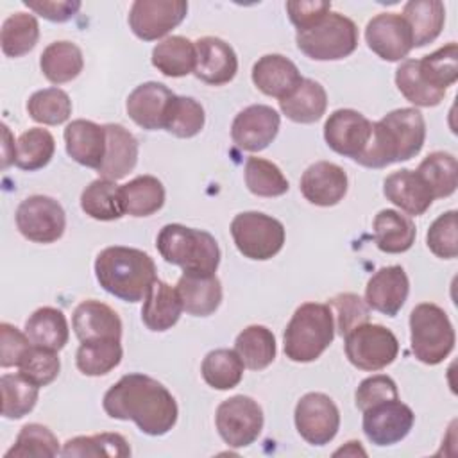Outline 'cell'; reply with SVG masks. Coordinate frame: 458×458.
<instances>
[{"mask_svg": "<svg viewBox=\"0 0 458 458\" xmlns=\"http://www.w3.org/2000/svg\"><path fill=\"white\" fill-rule=\"evenodd\" d=\"M104 411L116 420H132L141 433L166 435L177 422L179 408L168 388L145 374L122 376L102 399Z\"/></svg>", "mask_w": 458, "mask_h": 458, "instance_id": "obj_1", "label": "cell"}, {"mask_svg": "<svg viewBox=\"0 0 458 458\" xmlns=\"http://www.w3.org/2000/svg\"><path fill=\"white\" fill-rule=\"evenodd\" d=\"M426 140V122L419 109L401 107L372 123V134L363 154L354 159L367 168H385L388 165L415 157Z\"/></svg>", "mask_w": 458, "mask_h": 458, "instance_id": "obj_2", "label": "cell"}, {"mask_svg": "<svg viewBox=\"0 0 458 458\" xmlns=\"http://www.w3.org/2000/svg\"><path fill=\"white\" fill-rule=\"evenodd\" d=\"M95 277L111 295L125 301H143L157 279L154 259L134 247L113 245L98 252L95 259Z\"/></svg>", "mask_w": 458, "mask_h": 458, "instance_id": "obj_3", "label": "cell"}, {"mask_svg": "<svg viewBox=\"0 0 458 458\" xmlns=\"http://www.w3.org/2000/svg\"><path fill=\"white\" fill-rule=\"evenodd\" d=\"M156 247L166 263L184 274L213 276L220 265V247L213 234L182 224H166L156 238Z\"/></svg>", "mask_w": 458, "mask_h": 458, "instance_id": "obj_4", "label": "cell"}, {"mask_svg": "<svg viewBox=\"0 0 458 458\" xmlns=\"http://www.w3.org/2000/svg\"><path fill=\"white\" fill-rule=\"evenodd\" d=\"M335 338V320L331 308L322 302L301 304L283 335L286 358L297 363H310L331 345Z\"/></svg>", "mask_w": 458, "mask_h": 458, "instance_id": "obj_5", "label": "cell"}, {"mask_svg": "<svg viewBox=\"0 0 458 458\" xmlns=\"http://www.w3.org/2000/svg\"><path fill=\"white\" fill-rule=\"evenodd\" d=\"M456 335L447 313L433 304L420 302L410 313V344L413 356L426 365L442 363L454 349Z\"/></svg>", "mask_w": 458, "mask_h": 458, "instance_id": "obj_6", "label": "cell"}, {"mask_svg": "<svg viewBox=\"0 0 458 458\" xmlns=\"http://www.w3.org/2000/svg\"><path fill=\"white\" fill-rule=\"evenodd\" d=\"M297 48L315 61H338L358 47V27L342 13L331 11L315 27L297 32Z\"/></svg>", "mask_w": 458, "mask_h": 458, "instance_id": "obj_7", "label": "cell"}, {"mask_svg": "<svg viewBox=\"0 0 458 458\" xmlns=\"http://www.w3.org/2000/svg\"><path fill=\"white\" fill-rule=\"evenodd\" d=\"M231 236L240 254L256 261L274 258L284 245L283 224L261 211L236 215L231 222Z\"/></svg>", "mask_w": 458, "mask_h": 458, "instance_id": "obj_8", "label": "cell"}, {"mask_svg": "<svg viewBox=\"0 0 458 458\" xmlns=\"http://www.w3.org/2000/svg\"><path fill=\"white\" fill-rule=\"evenodd\" d=\"M344 349L347 360L360 370H381L390 365L399 352L395 335L381 324H360L345 335Z\"/></svg>", "mask_w": 458, "mask_h": 458, "instance_id": "obj_9", "label": "cell"}, {"mask_svg": "<svg viewBox=\"0 0 458 458\" xmlns=\"http://www.w3.org/2000/svg\"><path fill=\"white\" fill-rule=\"evenodd\" d=\"M215 424L229 447H247L263 429V410L249 395H233L218 404Z\"/></svg>", "mask_w": 458, "mask_h": 458, "instance_id": "obj_10", "label": "cell"}, {"mask_svg": "<svg viewBox=\"0 0 458 458\" xmlns=\"http://www.w3.org/2000/svg\"><path fill=\"white\" fill-rule=\"evenodd\" d=\"M16 227L23 238L34 243H54L66 229L63 206L47 195H30L16 208Z\"/></svg>", "mask_w": 458, "mask_h": 458, "instance_id": "obj_11", "label": "cell"}, {"mask_svg": "<svg viewBox=\"0 0 458 458\" xmlns=\"http://www.w3.org/2000/svg\"><path fill=\"white\" fill-rule=\"evenodd\" d=\"M295 428L310 445L329 444L340 428V411L335 401L322 392L304 394L295 406Z\"/></svg>", "mask_w": 458, "mask_h": 458, "instance_id": "obj_12", "label": "cell"}, {"mask_svg": "<svg viewBox=\"0 0 458 458\" xmlns=\"http://www.w3.org/2000/svg\"><path fill=\"white\" fill-rule=\"evenodd\" d=\"M188 13L184 0H136L129 9V27L143 41H156L175 29Z\"/></svg>", "mask_w": 458, "mask_h": 458, "instance_id": "obj_13", "label": "cell"}, {"mask_svg": "<svg viewBox=\"0 0 458 458\" xmlns=\"http://www.w3.org/2000/svg\"><path fill=\"white\" fill-rule=\"evenodd\" d=\"M415 415L411 408L397 399L377 403L363 411L361 428L369 442L385 447L406 438L413 428Z\"/></svg>", "mask_w": 458, "mask_h": 458, "instance_id": "obj_14", "label": "cell"}, {"mask_svg": "<svg viewBox=\"0 0 458 458\" xmlns=\"http://www.w3.org/2000/svg\"><path fill=\"white\" fill-rule=\"evenodd\" d=\"M365 41L377 57L388 63L404 61L413 48L411 30L399 13H379L370 18L365 27Z\"/></svg>", "mask_w": 458, "mask_h": 458, "instance_id": "obj_15", "label": "cell"}, {"mask_svg": "<svg viewBox=\"0 0 458 458\" xmlns=\"http://www.w3.org/2000/svg\"><path fill=\"white\" fill-rule=\"evenodd\" d=\"M372 122L354 109H336L324 123V140L331 150L358 159L369 145Z\"/></svg>", "mask_w": 458, "mask_h": 458, "instance_id": "obj_16", "label": "cell"}, {"mask_svg": "<svg viewBox=\"0 0 458 458\" xmlns=\"http://www.w3.org/2000/svg\"><path fill=\"white\" fill-rule=\"evenodd\" d=\"M279 125L281 116L274 107L252 104L234 116L231 123V138L238 148L259 152L276 140Z\"/></svg>", "mask_w": 458, "mask_h": 458, "instance_id": "obj_17", "label": "cell"}, {"mask_svg": "<svg viewBox=\"0 0 458 458\" xmlns=\"http://www.w3.org/2000/svg\"><path fill=\"white\" fill-rule=\"evenodd\" d=\"M177 95L161 82L148 81L136 86L125 102L129 118L147 131L165 129L166 114Z\"/></svg>", "mask_w": 458, "mask_h": 458, "instance_id": "obj_18", "label": "cell"}, {"mask_svg": "<svg viewBox=\"0 0 458 458\" xmlns=\"http://www.w3.org/2000/svg\"><path fill=\"white\" fill-rule=\"evenodd\" d=\"M195 77L211 86H222L234 79L238 72V57L234 48L216 38L204 36L195 41Z\"/></svg>", "mask_w": 458, "mask_h": 458, "instance_id": "obj_19", "label": "cell"}, {"mask_svg": "<svg viewBox=\"0 0 458 458\" xmlns=\"http://www.w3.org/2000/svg\"><path fill=\"white\" fill-rule=\"evenodd\" d=\"M299 186L310 204L329 208L345 197L349 179L345 170L336 163L317 161L304 170Z\"/></svg>", "mask_w": 458, "mask_h": 458, "instance_id": "obj_20", "label": "cell"}, {"mask_svg": "<svg viewBox=\"0 0 458 458\" xmlns=\"http://www.w3.org/2000/svg\"><path fill=\"white\" fill-rule=\"evenodd\" d=\"M410 292V281L401 265L379 268L365 286V302L369 308L395 317L404 306Z\"/></svg>", "mask_w": 458, "mask_h": 458, "instance_id": "obj_21", "label": "cell"}, {"mask_svg": "<svg viewBox=\"0 0 458 458\" xmlns=\"http://www.w3.org/2000/svg\"><path fill=\"white\" fill-rule=\"evenodd\" d=\"M385 197L408 215H424L433 204V191L417 170L401 168L383 181Z\"/></svg>", "mask_w": 458, "mask_h": 458, "instance_id": "obj_22", "label": "cell"}, {"mask_svg": "<svg viewBox=\"0 0 458 458\" xmlns=\"http://www.w3.org/2000/svg\"><path fill=\"white\" fill-rule=\"evenodd\" d=\"M72 327L81 342L122 338V320L118 313L95 299H86L73 310Z\"/></svg>", "mask_w": 458, "mask_h": 458, "instance_id": "obj_23", "label": "cell"}, {"mask_svg": "<svg viewBox=\"0 0 458 458\" xmlns=\"http://www.w3.org/2000/svg\"><path fill=\"white\" fill-rule=\"evenodd\" d=\"M64 145L68 156L88 168L98 170L106 156V129L91 120L77 118L64 127Z\"/></svg>", "mask_w": 458, "mask_h": 458, "instance_id": "obj_24", "label": "cell"}, {"mask_svg": "<svg viewBox=\"0 0 458 458\" xmlns=\"http://www.w3.org/2000/svg\"><path fill=\"white\" fill-rule=\"evenodd\" d=\"M302 81L293 61L281 54H267L252 66L254 86L268 97L286 98Z\"/></svg>", "mask_w": 458, "mask_h": 458, "instance_id": "obj_25", "label": "cell"}, {"mask_svg": "<svg viewBox=\"0 0 458 458\" xmlns=\"http://www.w3.org/2000/svg\"><path fill=\"white\" fill-rule=\"evenodd\" d=\"M106 156L97 170L100 177L118 181L134 170L138 163V140L120 123H106Z\"/></svg>", "mask_w": 458, "mask_h": 458, "instance_id": "obj_26", "label": "cell"}, {"mask_svg": "<svg viewBox=\"0 0 458 458\" xmlns=\"http://www.w3.org/2000/svg\"><path fill=\"white\" fill-rule=\"evenodd\" d=\"M182 310L193 317L215 313L222 302V283L213 276L182 274L175 286Z\"/></svg>", "mask_w": 458, "mask_h": 458, "instance_id": "obj_27", "label": "cell"}, {"mask_svg": "<svg viewBox=\"0 0 458 458\" xmlns=\"http://www.w3.org/2000/svg\"><path fill=\"white\" fill-rule=\"evenodd\" d=\"M182 313L179 293L168 283L156 279L143 299L141 320L150 331H166L177 324Z\"/></svg>", "mask_w": 458, "mask_h": 458, "instance_id": "obj_28", "label": "cell"}, {"mask_svg": "<svg viewBox=\"0 0 458 458\" xmlns=\"http://www.w3.org/2000/svg\"><path fill=\"white\" fill-rule=\"evenodd\" d=\"M374 243L381 252L401 254L415 242V224L408 215L395 209H381L372 222Z\"/></svg>", "mask_w": 458, "mask_h": 458, "instance_id": "obj_29", "label": "cell"}, {"mask_svg": "<svg viewBox=\"0 0 458 458\" xmlns=\"http://www.w3.org/2000/svg\"><path fill=\"white\" fill-rule=\"evenodd\" d=\"M281 113L295 123H313L320 120L327 109V93L324 86L313 79H302L299 86L279 100Z\"/></svg>", "mask_w": 458, "mask_h": 458, "instance_id": "obj_30", "label": "cell"}, {"mask_svg": "<svg viewBox=\"0 0 458 458\" xmlns=\"http://www.w3.org/2000/svg\"><path fill=\"white\" fill-rule=\"evenodd\" d=\"M403 18L411 30L413 47L420 48L440 36L445 23V7L440 0H410L404 4Z\"/></svg>", "mask_w": 458, "mask_h": 458, "instance_id": "obj_31", "label": "cell"}, {"mask_svg": "<svg viewBox=\"0 0 458 458\" xmlns=\"http://www.w3.org/2000/svg\"><path fill=\"white\" fill-rule=\"evenodd\" d=\"M25 335L32 345L61 351L70 338L66 317L61 310L52 306L38 308L25 322Z\"/></svg>", "mask_w": 458, "mask_h": 458, "instance_id": "obj_32", "label": "cell"}, {"mask_svg": "<svg viewBox=\"0 0 458 458\" xmlns=\"http://www.w3.org/2000/svg\"><path fill=\"white\" fill-rule=\"evenodd\" d=\"M39 68L52 84H64L79 77L84 68V57L75 43L54 41L41 52Z\"/></svg>", "mask_w": 458, "mask_h": 458, "instance_id": "obj_33", "label": "cell"}, {"mask_svg": "<svg viewBox=\"0 0 458 458\" xmlns=\"http://www.w3.org/2000/svg\"><path fill=\"white\" fill-rule=\"evenodd\" d=\"M123 211L131 216H150L165 204V186L154 175H138L122 184Z\"/></svg>", "mask_w": 458, "mask_h": 458, "instance_id": "obj_34", "label": "cell"}, {"mask_svg": "<svg viewBox=\"0 0 458 458\" xmlns=\"http://www.w3.org/2000/svg\"><path fill=\"white\" fill-rule=\"evenodd\" d=\"M116 181L111 179H95L81 193L82 211L100 222L118 220L125 215L122 204V193Z\"/></svg>", "mask_w": 458, "mask_h": 458, "instance_id": "obj_35", "label": "cell"}, {"mask_svg": "<svg viewBox=\"0 0 458 458\" xmlns=\"http://www.w3.org/2000/svg\"><path fill=\"white\" fill-rule=\"evenodd\" d=\"M195 41L168 36L152 48V64L166 77H184L195 70Z\"/></svg>", "mask_w": 458, "mask_h": 458, "instance_id": "obj_36", "label": "cell"}, {"mask_svg": "<svg viewBox=\"0 0 458 458\" xmlns=\"http://www.w3.org/2000/svg\"><path fill=\"white\" fill-rule=\"evenodd\" d=\"M234 351L243 365L250 370H263L274 360L277 352L274 333L259 324L247 326L234 340Z\"/></svg>", "mask_w": 458, "mask_h": 458, "instance_id": "obj_37", "label": "cell"}, {"mask_svg": "<svg viewBox=\"0 0 458 458\" xmlns=\"http://www.w3.org/2000/svg\"><path fill=\"white\" fill-rule=\"evenodd\" d=\"M39 39V25L34 14L30 13H13L9 14L0 30L2 52L7 57H21L29 54Z\"/></svg>", "mask_w": 458, "mask_h": 458, "instance_id": "obj_38", "label": "cell"}, {"mask_svg": "<svg viewBox=\"0 0 458 458\" xmlns=\"http://www.w3.org/2000/svg\"><path fill=\"white\" fill-rule=\"evenodd\" d=\"M417 68L422 81L437 89L445 93L449 86H453L458 79V47L454 41L440 47L433 54L417 59Z\"/></svg>", "mask_w": 458, "mask_h": 458, "instance_id": "obj_39", "label": "cell"}, {"mask_svg": "<svg viewBox=\"0 0 458 458\" xmlns=\"http://www.w3.org/2000/svg\"><path fill=\"white\" fill-rule=\"evenodd\" d=\"M243 361L233 349L209 351L200 365L202 379L215 390H231L243 377Z\"/></svg>", "mask_w": 458, "mask_h": 458, "instance_id": "obj_40", "label": "cell"}, {"mask_svg": "<svg viewBox=\"0 0 458 458\" xmlns=\"http://www.w3.org/2000/svg\"><path fill=\"white\" fill-rule=\"evenodd\" d=\"M120 340H91L81 342L75 352V365L84 376H104L122 361Z\"/></svg>", "mask_w": 458, "mask_h": 458, "instance_id": "obj_41", "label": "cell"}, {"mask_svg": "<svg viewBox=\"0 0 458 458\" xmlns=\"http://www.w3.org/2000/svg\"><path fill=\"white\" fill-rule=\"evenodd\" d=\"M417 172L428 182L435 199H445L456 191L458 186V163L449 152L437 150L428 154Z\"/></svg>", "mask_w": 458, "mask_h": 458, "instance_id": "obj_42", "label": "cell"}, {"mask_svg": "<svg viewBox=\"0 0 458 458\" xmlns=\"http://www.w3.org/2000/svg\"><path fill=\"white\" fill-rule=\"evenodd\" d=\"M55 152V140L43 127H30L16 141L14 165L25 172H36L47 166Z\"/></svg>", "mask_w": 458, "mask_h": 458, "instance_id": "obj_43", "label": "cell"}, {"mask_svg": "<svg viewBox=\"0 0 458 458\" xmlns=\"http://www.w3.org/2000/svg\"><path fill=\"white\" fill-rule=\"evenodd\" d=\"M0 392L2 415L5 419H21L34 410L39 395V386L29 381L20 372L4 374L0 377Z\"/></svg>", "mask_w": 458, "mask_h": 458, "instance_id": "obj_44", "label": "cell"}, {"mask_svg": "<svg viewBox=\"0 0 458 458\" xmlns=\"http://www.w3.org/2000/svg\"><path fill=\"white\" fill-rule=\"evenodd\" d=\"M63 456H91V458H125L131 456V447L120 433H97L88 437H73L64 442Z\"/></svg>", "mask_w": 458, "mask_h": 458, "instance_id": "obj_45", "label": "cell"}, {"mask_svg": "<svg viewBox=\"0 0 458 458\" xmlns=\"http://www.w3.org/2000/svg\"><path fill=\"white\" fill-rule=\"evenodd\" d=\"M27 113L38 123L61 125L72 114V100L61 88H45L29 97Z\"/></svg>", "mask_w": 458, "mask_h": 458, "instance_id": "obj_46", "label": "cell"}, {"mask_svg": "<svg viewBox=\"0 0 458 458\" xmlns=\"http://www.w3.org/2000/svg\"><path fill=\"white\" fill-rule=\"evenodd\" d=\"M245 184L258 197H281L288 191V179L281 168L263 157L250 156L245 163Z\"/></svg>", "mask_w": 458, "mask_h": 458, "instance_id": "obj_47", "label": "cell"}, {"mask_svg": "<svg viewBox=\"0 0 458 458\" xmlns=\"http://www.w3.org/2000/svg\"><path fill=\"white\" fill-rule=\"evenodd\" d=\"M57 454H61L57 437L47 426L30 422L20 429L14 445L5 453V458H52Z\"/></svg>", "mask_w": 458, "mask_h": 458, "instance_id": "obj_48", "label": "cell"}, {"mask_svg": "<svg viewBox=\"0 0 458 458\" xmlns=\"http://www.w3.org/2000/svg\"><path fill=\"white\" fill-rule=\"evenodd\" d=\"M395 86L408 102H411L419 107H435L445 97V93L429 88L422 81V77L419 73V68H417V59H404L397 66V70H395Z\"/></svg>", "mask_w": 458, "mask_h": 458, "instance_id": "obj_49", "label": "cell"}, {"mask_svg": "<svg viewBox=\"0 0 458 458\" xmlns=\"http://www.w3.org/2000/svg\"><path fill=\"white\" fill-rule=\"evenodd\" d=\"M206 123L204 107L191 97H175L166 114L165 131L177 138L197 136Z\"/></svg>", "mask_w": 458, "mask_h": 458, "instance_id": "obj_50", "label": "cell"}, {"mask_svg": "<svg viewBox=\"0 0 458 458\" xmlns=\"http://www.w3.org/2000/svg\"><path fill=\"white\" fill-rule=\"evenodd\" d=\"M20 374L25 376L29 381H32L38 386L50 385L61 370V361L57 356V351L30 345V349L21 358Z\"/></svg>", "mask_w": 458, "mask_h": 458, "instance_id": "obj_51", "label": "cell"}, {"mask_svg": "<svg viewBox=\"0 0 458 458\" xmlns=\"http://www.w3.org/2000/svg\"><path fill=\"white\" fill-rule=\"evenodd\" d=\"M458 213L454 209L438 215L428 229V249L442 259H454L458 256Z\"/></svg>", "mask_w": 458, "mask_h": 458, "instance_id": "obj_52", "label": "cell"}, {"mask_svg": "<svg viewBox=\"0 0 458 458\" xmlns=\"http://www.w3.org/2000/svg\"><path fill=\"white\" fill-rule=\"evenodd\" d=\"M327 306L333 313L335 329L342 336H345L356 326L369 322L370 317V308L356 293H338L327 302Z\"/></svg>", "mask_w": 458, "mask_h": 458, "instance_id": "obj_53", "label": "cell"}, {"mask_svg": "<svg viewBox=\"0 0 458 458\" xmlns=\"http://www.w3.org/2000/svg\"><path fill=\"white\" fill-rule=\"evenodd\" d=\"M399 392H397V385L390 376L385 374H376L370 376L367 379H363L354 394V401H356V408L365 411L367 408L388 401V399H397Z\"/></svg>", "mask_w": 458, "mask_h": 458, "instance_id": "obj_54", "label": "cell"}, {"mask_svg": "<svg viewBox=\"0 0 458 458\" xmlns=\"http://www.w3.org/2000/svg\"><path fill=\"white\" fill-rule=\"evenodd\" d=\"M0 365L4 369L18 367L32 345L29 336L9 322L0 324Z\"/></svg>", "mask_w": 458, "mask_h": 458, "instance_id": "obj_55", "label": "cell"}, {"mask_svg": "<svg viewBox=\"0 0 458 458\" xmlns=\"http://www.w3.org/2000/svg\"><path fill=\"white\" fill-rule=\"evenodd\" d=\"M286 13L290 21L297 27V32H302L315 27L320 20H324L331 13V2H318V0L286 2Z\"/></svg>", "mask_w": 458, "mask_h": 458, "instance_id": "obj_56", "label": "cell"}, {"mask_svg": "<svg viewBox=\"0 0 458 458\" xmlns=\"http://www.w3.org/2000/svg\"><path fill=\"white\" fill-rule=\"evenodd\" d=\"M23 4L41 18L55 23L68 21L82 5L79 0H25Z\"/></svg>", "mask_w": 458, "mask_h": 458, "instance_id": "obj_57", "label": "cell"}, {"mask_svg": "<svg viewBox=\"0 0 458 458\" xmlns=\"http://www.w3.org/2000/svg\"><path fill=\"white\" fill-rule=\"evenodd\" d=\"M2 131H4V145H2V166L7 168L9 165L14 163L16 159V145L14 141L11 140V131L5 123H2Z\"/></svg>", "mask_w": 458, "mask_h": 458, "instance_id": "obj_58", "label": "cell"}, {"mask_svg": "<svg viewBox=\"0 0 458 458\" xmlns=\"http://www.w3.org/2000/svg\"><path fill=\"white\" fill-rule=\"evenodd\" d=\"M358 453H360V454H367V453L361 449L360 442L351 440V442H347L345 447H340L338 451H335V456H338V454H352V456H356Z\"/></svg>", "mask_w": 458, "mask_h": 458, "instance_id": "obj_59", "label": "cell"}]
</instances>
